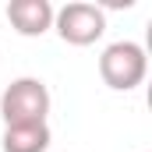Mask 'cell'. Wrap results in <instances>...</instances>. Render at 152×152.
Here are the masks:
<instances>
[{"mask_svg":"<svg viewBox=\"0 0 152 152\" xmlns=\"http://www.w3.org/2000/svg\"><path fill=\"white\" fill-rule=\"evenodd\" d=\"M145 71H149V57L138 42L131 39H120V42H110L99 57V75L103 81L117 88V92H131L145 81Z\"/></svg>","mask_w":152,"mask_h":152,"instance_id":"7a4b0ae2","label":"cell"},{"mask_svg":"<svg viewBox=\"0 0 152 152\" xmlns=\"http://www.w3.org/2000/svg\"><path fill=\"white\" fill-rule=\"evenodd\" d=\"M46 113H50V88L39 78H14L0 96V117L7 127L46 124Z\"/></svg>","mask_w":152,"mask_h":152,"instance_id":"6da1fadb","label":"cell"},{"mask_svg":"<svg viewBox=\"0 0 152 152\" xmlns=\"http://www.w3.org/2000/svg\"><path fill=\"white\" fill-rule=\"evenodd\" d=\"M53 28L71 46H92L96 39L106 32V14L96 4L75 0V4H64L60 11H53Z\"/></svg>","mask_w":152,"mask_h":152,"instance_id":"3957f363","label":"cell"},{"mask_svg":"<svg viewBox=\"0 0 152 152\" xmlns=\"http://www.w3.org/2000/svg\"><path fill=\"white\" fill-rule=\"evenodd\" d=\"M7 21L18 36H42L53 28V7L50 0H11L7 4Z\"/></svg>","mask_w":152,"mask_h":152,"instance_id":"277c9868","label":"cell"},{"mask_svg":"<svg viewBox=\"0 0 152 152\" xmlns=\"http://www.w3.org/2000/svg\"><path fill=\"white\" fill-rule=\"evenodd\" d=\"M46 149H50V127L46 124L4 127V152H46Z\"/></svg>","mask_w":152,"mask_h":152,"instance_id":"5b68a950","label":"cell"}]
</instances>
